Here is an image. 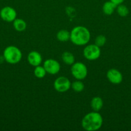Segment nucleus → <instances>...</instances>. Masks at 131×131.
<instances>
[{
	"label": "nucleus",
	"mask_w": 131,
	"mask_h": 131,
	"mask_svg": "<svg viewBox=\"0 0 131 131\" xmlns=\"http://www.w3.org/2000/svg\"><path fill=\"white\" fill-rule=\"evenodd\" d=\"M106 76L110 83L114 84H119L123 81V75L116 69H110L107 72Z\"/></svg>",
	"instance_id": "9"
},
{
	"label": "nucleus",
	"mask_w": 131,
	"mask_h": 131,
	"mask_svg": "<svg viewBox=\"0 0 131 131\" xmlns=\"http://www.w3.org/2000/svg\"><path fill=\"white\" fill-rule=\"evenodd\" d=\"M83 55L86 59L89 61H95L98 60L101 55L100 47L93 44L87 45L83 51Z\"/></svg>",
	"instance_id": "5"
},
{
	"label": "nucleus",
	"mask_w": 131,
	"mask_h": 131,
	"mask_svg": "<svg viewBox=\"0 0 131 131\" xmlns=\"http://www.w3.org/2000/svg\"><path fill=\"white\" fill-rule=\"evenodd\" d=\"M116 12L118 15L122 17L127 16L129 14V10L127 8V6L124 5H122V4L117 5Z\"/></svg>",
	"instance_id": "18"
},
{
	"label": "nucleus",
	"mask_w": 131,
	"mask_h": 131,
	"mask_svg": "<svg viewBox=\"0 0 131 131\" xmlns=\"http://www.w3.org/2000/svg\"><path fill=\"white\" fill-rule=\"evenodd\" d=\"M110 1H112L113 3H114L116 4V5H118L123 3V1H124L125 0H110Z\"/></svg>",
	"instance_id": "20"
},
{
	"label": "nucleus",
	"mask_w": 131,
	"mask_h": 131,
	"mask_svg": "<svg viewBox=\"0 0 131 131\" xmlns=\"http://www.w3.org/2000/svg\"><path fill=\"white\" fill-rule=\"evenodd\" d=\"M12 23L14 28L17 31H24L26 29V23L23 19H19V18H16Z\"/></svg>",
	"instance_id": "13"
},
{
	"label": "nucleus",
	"mask_w": 131,
	"mask_h": 131,
	"mask_svg": "<svg viewBox=\"0 0 131 131\" xmlns=\"http://www.w3.org/2000/svg\"><path fill=\"white\" fill-rule=\"evenodd\" d=\"M91 39V33L86 27L77 26L70 32V40L74 45L82 46L87 44Z\"/></svg>",
	"instance_id": "2"
},
{
	"label": "nucleus",
	"mask_w": 131,
	"mask_h": 131,
	"mask_svg": "<svg viewBox=\"0 0 131 131\" xmlns=\"http://www.w3.org/2000/svg\"><path fill=\"white\" fill-rule=\"evenodd\" d=\"M71 83L68 78L60 76L57 78L53 83V88L57 92L64 93L70 89Z\"/></svg>",
	"instance_id": "6"
},
{
	"label": "nucleus",
	"mask_w": 131,
	"mask_h": 131,
	"mask_svg": "<svg viewBox=\"0 0 131 131\" xmlns=\"http://www.w3.org/2000/svg\"><path fill=\"white\" fill-rule=\"evenodd\" d=\"M71 88L74 92H77V93H80L82 92V91L84 90L85 86L83 82L81 80H77L74 81V82L71 83Z\"/></svg>",
	"instance_id": "17"
},
{
	"label": "nucleus",
	"mask_w": 131,
	"mask_h": 131,
	"mask_svg": "<svg viewBox=\"0 0 131 131\" xmlns=\"http://www.w3.org/2000/svg\"><path fill=\"white\" fill-rule=\"evenodd\" d=\"M104 122L103 117L100 113L92 111L86 114L82 118L81 125L86 131L98 130L101 127Z\"/></svg>",
	"instance_id": "1"
},
{
	"label": "nucleus",
	"mask_w": 131,
	"mask_h": 131,
	"mask_svg": "<svg viewBox=\"0 0 131 131\" xmlns=\"http://www.w3.org/2000/svg\"><path fill=\"white\" fill-rule=\"evenodd\" d=\"M71 73L77 80H83L87 77L88 70L86 65L82 62H74L71 67Z\"/></svg>",
	"instance_id": "4"
},
{
	"label": "nucleus",
	"mask_w": 131,
	"mask_h": 131,
	"mask_svg": "<svg viewBox=\"0 0 131 131\" xmlns=\"http://www.w3.org/2000/svg\"><path fill=\"white\" fill-rule=\"evenodd\" d=\"M5 61V58H4L3 56H0V64L2 63H3V61Z\"/></svg>",
	"instance_id": "21"
},
{
	"label": "nucleus",
	"mask_w": 131,
	"mask_h": 131,
	"mask_svg": "<svg viewBox=\"0 0 131 131\" xmlns=\"http://www.w3.org/2000/svg\"><path fill=\"white\" fill-rule=\"evenodd\" d=\"M117 5L110 1V0L106 1L104 3L102 6V10L104 14L107 15H110L114 13V10L116 9Z\"/></svg>",
	"instance_id": "12"
},
{
	"label": "nucleus",
	"mask_w": 131,
	"mask_h": 131,
	"mask_svg": "<svg viewBox=\"0 0 131 131\" xmlns=\"http://www.w3.org/2000/svg\"><path fill=\"white\" fill-rule=\"evenodd\" d=\"M33 74L37 78L39 79H42L46 76V70H45L44 67L43 66H41V65H38L37 67H35L34 71H33Z\"/></svg>",
	"instance_id": "16"
},
{
	"label": "nucleus",
	"mask_w": 131,
	"mask_h": 131,
	"mask_svg": "<svg viewBox=\"0 0 131 131\" xmlns=\"http://www.w3.org/2000/svg\"><path fill=\"white\" fill-rule=\"evenodd\" d=\"M27 61L30 65L35 67L41 65L42 61V57L40 52L32 51L28 53L27 56Z\"/></svg>",
	"instance_id": "10"
},
{
	"label": "nucleus",
	"mask_w": 131,
	"mask_h": 131,
	"mask_svg": "<svg viewBox=\"0 0 131 131\" xmlns=\"http://www.w3.org/2000/svg\"><path fill=\"white\" fill-rule=\"evenodd\" d=\"M3 56L8 63L14 65L20 62L23 54L21 51L17 47L9 46L4 49Z\"/></svg>",
	"instance_id": "3"
},
{
	"label": "nucleus",
	"mask_w": 131,
	"mask_h": 131,
	"mask_svg": "<svg viewBox=\"0 0 131 131\" xmlns=\"http://www.w3.org/2000/svg\"><path fill=\"white\" fill-rule=\"evenodd\" d=\"M57 38L60 42H67L70 40V32L66 29H61L57 33Z\"/></svg>",
	"instance_id": "15"
},
{
	"label": "nucleus",
	"mask_w": 131,
	"mask_h": 131,
	"mask_svg": "<svg viewBox=\"0 0 131 131\" xmlns=\"http://www.w3.org/2000/svg\"><path fill=\"white\" fill-rule=\"evenodd\" d=\"M0 17L4 21L11 23L17 18V12L14 8L6 6L3 8L0 11Z\"/></svg>",
	"instance_id": "8"
},
{
	"label": "nucleus",
	"mask_w": 131,
	"mask_h": 131,
	"mask_svg": "<svg viewBox=\"0 0 131 131\" xmlns=\"http://www.w3.org/2000/svg\"><path fill=\"white\" fill-rule=\"evenodd\" d=\"M62 60L64 63L68 65H72L75 62V58L73 54L68 51L63 52L62 54Z\"/></svg>",
	"instance_id": "14"
},
{
	"label": "nucleus",
	"mask_w": 131,
	"mask_h": 131,
	"mask_svg": "<svg viewBox=\"0 0 131 131\" xmlns=\"http://www.w3.org/2000/svg\"><path fill=\"white\" fill-rule=\"evenodd\" d=\"M107 42V38L103 35H98L97 37L95 38V44L97 46H98L99 47H103L104 45Z\"/></svg>",
	"instance_id": "19"
},
{
	"label": "nucleus",
	"mask_w": 131,
	"mask_h": 131,
	"mask_svg": "<svg viewBox=\"0 0 131 131\" xmlns=\"http://www.w3.org/2000/svg\"><path fill=\"white\" fill-rule=\"evenodd\" d=\"M43 67H44L46 72L51 75H55L58 74L60 72L61 68L59 61L51 58L45 60L43 63Z\"/></svg>",
	"instance_id": "7"
},
{
	"label": "nucleus",
	"mask_w": 131,
	"mask_h": 131,
	"mask_svg": "<svg viewBox=\"0 0 131 131\" xmlns=\"http://www.w3.org/2000/svg\"><path fill=\"white\" fill-rule=\"evenodd\" d=\"M104 106L103 99L100 97H94L91 101V107L94 111L99 112Z\"/></svg>",
	"instance_id": "11"
}]
</instances>
